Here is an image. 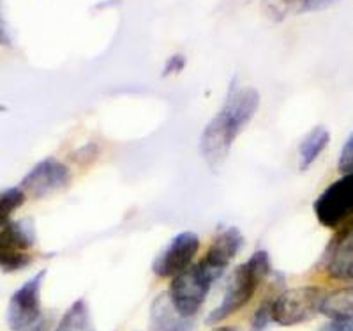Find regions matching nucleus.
<instances>
[{
	"label": "nucleus",
	"instance_id": "obj_8",
	"mask_svg": "<svg viewBox=\"0 0 353 331\" xmlns=\"http://www.w3.org/2000/svg\"><path fill=\"white\" fill-rule=\"evenodd\" d=\"M71 179V170L65 163L59 162L55 158H46L34 165L30 172L21 179L20 190L27 197L44 198L68 188Z\"/></svg>",
	"mask_w": 353,
	"mask_h": 331
},
{
	"label": "nucleus",
	"instance_id": "obj_9",
	"mask_svg": "<svg viewBox=\"0 0 353 331\" xmlns=\"http://www.w3.org/2000/svg\"><path fill=\"white\" fill-rule=\"evenodd\" d=\"M198 252H200V238L194 232L185 230L176 234L154 261V275L159 278H175L189 266H193Z\"/></svg>",
	"mask_w": 353,
	"mask_h": 331
},
{
	"label": "nucleus",
	"instance_id": "obj_20",
	"mask_svg": "<svg viewBox=\"0 0 353 331\" xmlns=\"http://www.w3.org/2000/svg\"><path fill=\"white\" fill-rule=\"evenodd\" d=\"M185 68V57L181 53H175L166 61L165 69H163V77H170V75H179L182 69Z\"/></svg>",
	"mask_w": 353,
	"mask_h": 331
},
{
	"label": "nucleus",
	"instance_id": "obj_1",
	"mask_svg": "<svg viewBox=\"0 0 353 331\" xmlns=\"http://www.w3.org/2000/svg\"><path fill=\"white\" fill-rule=\"evenodd\" d=\"M258 108H260L258 91L253 87H239L233 82L221 110L201 131L200 151L210 169L217 170L225 163L237 137L253 121Z\"/></svg>",
	"mask_w": 353,
	"mask_h": 331
},
{
	"label": "nucleus",
	"instance_id": "obj_11",
	"mask_svg": "<svg viewBox=\"0 0 353 331\" xmlns=\"http://www.w3.org/2000/svg\"><path fill=\"white\" fill-rule=\"evenodd\" d=\"M244 247V238H242L241 230L237 227H228L223 232L214 238L210 243L209 250L203 255L200 263L207 269H210L214 275L223 276L226 267L232 264V261L239 255V252Z\"/></svg>",
	"mask_w": 353,
	"mask_h": 331
},
{
	"label": "nucleus",
	"instance_id": "obj_4",
	"mask_svg": "<svg viewBox=\"0 0 353 331\" xmlns=\"http://www.w3.org/2000/svg\"><path fill=\"white\" fill-rule=\"evenodd\" d=\"M323 298L325 291L318 285L288 289L272 299V321L279 326H297L307 323L320 314Z\"/></svg>",
	"mask_w": 353,
	"mask_h": 331
},
{
	"label": "nucleus",
	"instance_id": "obj_2",
	"mask_svg": "<svg viewBox=\"0 0 353 331\" xmlns=\"http://www.w3.org/2000/svg\"><path fill=\"white\" fill-rule=\"evenodd\" d=\"M270 273V257L265 250H256L251 257L235 267L225 289L221 303L207 317L209 324H219L241 312L254 298L263 280Z\"/></svg>",
	"mask_w": 353,
	"mask_h": 331
},
{
	"label": "nucleus",
	"instance_id": "obj_12",
	"mask_svg": "<svg viewBox=\"0 0 353 331\" xmlns=\"http://www.w3.org/2000/svg\"><path fill=\"white\" fill-rule=\"evenodd\" d=\"M191 328V319L182 317L173 307L168 292H161L152 301L149 314L150 331H188Z\"/></svg>",
	"mask_w": 353,
	"mask_h": 331
},
{
	"label": "nucleus",
	"instance_id": "obj_3",
	"mask_svg": "<svg viewBox=\"0 0 353 331\" xmlns=\"http://www.w3.org/2000/svg\"><path fill=\"white\" fill-rule=\"evenodd\" d=\"M217 278L219 276L214 275L212 271L207 269L201 263L189 266L181 275L172 278L168 296L176 312L185 319L194 317L200 312L205 298Z\"/></svg>",
	"mask_w": 353,
	"mask_h": 331
},
{
	"label": "nucleus",
	"instance_id": "obj_22",
	"mask_svg": "<svg viewBox=\"0 0 353 331\" xmlns=\"http://www.w3.org/2000/svg\"><path fill=\"white\" fill-rule=\"evenodd\" d=\"M321 331H353V321H330Z\"/></svg>",
	"mask_w": 353,
	"mask_h": 331
},
{
	"label": "nucleus",
	"instance_id": "obj_24",
	"mask_svg": "<svg viewBox=\"0 0 353 331\" xmlns=\"http://www.w3.org/2000/svg\"><path fill=\"white\" fill-rule=\"evenodd\" d=\"M0 41H2V43H8V37H6L4 30H2V23H0Z\"/></svg>",
	"mask_w": 353,
	"mask_h": 331
},
{
	"label": "nucleus",
	"instance_id": "obj_6",
	"mask_svg": "<svg viewBox=\"0 0 353 331\" xmlns=\"http://www.w3.org/2000/svg\"><path fill=\"white\" fill-rule=\"evenodd\" d=\"M36 245V232L32 223L8 222L0 229V267L6 273L25 269L32 263V248Z\"/></svg>",
	"mask_w": 353,
	"mask_h": 331
},
{
	"label": "nucleus",
	"instance_id": "obj_19",
	"mask_svg": "<svg viewBox=\"0 0 353 331\" xmlns=\"http://www.w3.org/2000/svg\"><path fill=\"white\" fill-rule=\"evenodd\" d=\"M270 308H272V299H267L258 307V310L254 312L253 317V331H263L265 328L269 326V323L272 321V315H270Z\"/></svg>",
	"mask_w": 353,
	"mask_h": 331
},
{
	"label": "nucleus",
	"instance_id": "obj_15",
	"mask_svg": "<svg viewBox=\"0 0 353 331\" xmlns=\"http://www.w3.org/2000/svg\"><path fill=\"white\" fill-rule=\"evenodd\" d=\"M53 331H97L94 326L92 314L85 299H77L71 307L65 310L62 319Z\"/></svg>",
	"mask_w": 353,
	"mask_h": 331
},
{
	"label": "nucleus",
	"instance_id": "obj_18",
	"mask_svg": "<svg viewBox=\"0 0 353 331\" xmlns=\"http://www.w3.org/2000/svg\"><path fill=\"white\" fill-rule=\"evenodd\" d=\"M337 169H339L341 174H346V172H352L353 170V131L346 138L345 144H343L339 160H337Z\"/></svg>",
	"mask_w": 353,
	"mask_h": 331
},
{
	"label": "nucleus",
	"instance_id": "obj_23",
	"mask_svg": "<svg viewBox=\"0 0 353 331\" xmlns=\"http://www.w3.org/2000/svg\"><path fill=\"white\" fill-rule=\"evenodd\" d=\"M50 330H52V319H48V317H41L36 324H32V326L27 328V330L23 331H50Z\"/></svg>",
	"mask_w": 353,
	"mask_h": 331
},
{
	"label": "nucleus",
	"instance_id": "obj_13",
	"mask_svg": "<svg viewBox=\"0 0 353 331\" xmlns=\"http://www.w3.org/2000/svg\"><path fill=\"white\" fill-rule=\"evenodd\" d=\"M330 142V133L325 126H314L299 146V167L301 170H307L316 162L321 153L327 149Z\"/></svg>",
	"mask_w": 353,
	"mask_h": 331
},
{
	"label": "nucleus",
	"instance_id": "obj_5",
	"mask_svg": "<svg viewBox=\"0 0 353 331\" xmlns=\"http://www.w3.org/2000/svg\"><path fill=\"white\" fill-rule=\"evenodd\" d=\"M321 227L337 230L353 222V170L330 182L313 204Z\"/></svg>",
	"mask_w": 353,
	"mask_h": 331
},
{
	"label": "nucleus",
	"instance_id": "obj_16",
	"mask_svg": "<svg viewBox=\"0 0 353 331\" xmlns=\"http://www.w3.org/2000/svg\"><path fill=\"white\" fill-rule=\"evenodd\" d=\"M27 195L20 188H9V190L0 191V227L11 222V214L25 202Z\"/></svg>",
	"mask_w": 353,
	"mask_h": 331
},
{
	"label": "nucleus",
	"instance_id": "obj_7",
	"mask_svg": "<svg viewBox=\"0 0 353 331\" xmlns=\"http://www.w3.org/2000/svg\"><path fill=\"white\" fill-rule=\"evenodd\" d=\"M44 276L46 271H39L11 296L6 312V323L11 331H23L41 319V287Z\"/></svg>",
	"mask_w": 353,
	"mask_h": 331
},
{
	"label": "nucleus",
	"instance_id": "obj_25",
	"mask_svg": "<svg viewBox=\"0 0 353 331\" xmlns=\"http://www.w3.org/2000/svg\"><path fill=\"white\" fill-rule=\"evenodd\" d=\"M214 331H235V330H233L232 326H219V328H216Z\"/></svg>",
	"mask_w": 353,
	"mask_h": 331
},
{
	"label": "nucleus",
	"instance_id": "obj_17",
	"mask_svg": "<svg viewBox=\"0 0 353 331\" xmlns=\"http://www.w3.org/2000/svg\"><path fill=\"white\" fill-rule=\"evenodd\" d=\"M293 4H295V0H261L265 15L272 21L285 20Z\"/></svg>",
	"mask_w": 353,
	"mask_h": 331
},
{
	"label": "nucleus",
	"instance_id": "obj_10",
	"mask_svg": "<svg viewBox=\"0 0 353 331\" xmlns=\"http://www.w3.org/2000/svg\"><path fill=\"white\" fill-rule=\"evenodd\" d=\"M337 230L321 258V271L337 282H353V222Z\"/></svg>",
	"mask_w": 353,
	"mask_h": 331
},
{
	"label": "nucleus",
	"instance_id": "obj_14",
	"mask_svg": "<svg viewBox=\"0 0 353 331\" xmlns=\"http://www.w3.org/2000/svg\"><path fill=\"white\" fill-rule=\"evenodd\" d=\"M320 314L330 321H353V283L325 294L321 301Z\"/></svg>",
	"mask_w": 353,
	"mask_h": 331
},
{
	"label": "nucleus",
	"instance_id": "obj_21",
	"mask_svg": "<svg viewBox=\"0 0 353 331\" xmlns=\"http://www.w3.org/2000/svg\"><path fill=\"white\" fill-rule=\"evenodd\" d=\"M339 0H302V11H321L334 6Z\"/></svg>",
	"mask_w": 353,
	"mask_h": 331
}]
</instances>
